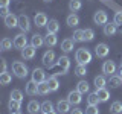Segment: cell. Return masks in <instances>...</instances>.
<instances>
[{
	"label": "cell",
	"instance_id": "6da1fadb",
	"mask_svg": "<svg viewBox=\"0 0 122 114\" xmlns=\"http://www.w3.org/2000/svg\"><path fill=\"white\" fill-rule=\"evenodd\" d=\"M75 59L78 64H82V66H87V64L92 62V53L87 50V49H78L75 55Z\"/></svg>",
	"mask_w": 122,
	"mask_h": 114
},
{
	"label": "cell",
	"instance_id": "7a4b0ae2",
	"mask_svg": "<svg viewBox=\"0 0 122 114\" xmlns=\"http://www.w3.org/2000/svg\"><path fill=\"white\" fill-rule=\"evenodd\" d=\"M12 73L20 79H25L28 76V67L21 62V61H14L12 62Z\"/></svg>",
	"mask_w": 122,
	"mask_h": 114
},
{
	"label": "cell",
	"instance_id": "3957f363",
	"mask_svg": "<svg viewBox=\"0 0 122 114\" xmlns=\"http://www.w3.org/2000/svg\"><path fill=\"white\" fill-rule=\"evenodd\" d=\"M93 21H95V24H98V26H105L107 21H108V15H107L105 11L99 9L93 14Z\"/></svg>",
	"mask_w": 122,
	"mask_h": 114
},
{
	"label": "cell",
	"instance_id": "277c9868",
	"mask_svg": "<svg viewBox=\"0 0 122 114\" xmlns=\"http://www.w3.org/2000/svg\"><path fill=\"white\" fill-rule=\"evenodd\" d=\"M55 66L61 68L63 75H66L67 71H69V68H70V59H69V56L63 55V56H60V58L55 61Z\"/></svg>",
	"mask_w": 122,
	"mask_h": 114
},
{
	"label": "cell",
	"instance_id": "5b68a950",
	"mask_svg": "<svg viewBox=\"0 0 122 114\" xmlns=\"http://www.w3.org/2000/svg\"><path fill=\"white\" fill-rule=\"evenodd\" d=\"M41 61H43V66H44V67L52 68L53 66H55V52H53V50L44 52V55H43V58H41Z\"/></svg>",
	"mask_w": 122,
	"mask_h": 114
},
{
	"label": "cell",
	"instance_id": "8992f818",
	"mask_svg": "<svg viewBox=\"0 0 122 114\" xmlns=\"http://www.w3.org/2000/svg\"><path fill=\"white\" fill-rule=\"evenodd\" d=\"M102 73L107 76H113L116 73V64H114V61H112V59L104 61V64H102Z\"/></svg>",
	"mask_w": 122,
	"mask_h": 114
},
{
	"label": "cell",
	"instance_id": "52a82bcc",
	"mask_svg": "<svg viewBox=\"0 0 122 114\" xmlns=\"http://www.w3.org/2000/svg\"><path fill=\"white\" fill-rule=\"evenodd\" d=\"M26 46H28V38L25 37V32L15 35V38H14V47L15 49H20V50H23Z\"/></svg>",
	"mask_w": 122,
	"mask_h": 114
},
{
	"label": "cell",
	"instance_id": "ba28073f",
	"mask_svg": "<svg viewBox=\"0 0 122 114\" xmlns=\"http://www.w3.org/2000/svg\"><path fill=\"white\" fill-rule=\"evenodd\" d=\"M18 28L21 29V32H29L30 30V21H29V17L26 14H21L18 17Z\"/></svg>",
	"mask_w": 122,
	"mask_h": 114
},
{
	"label": "cell",
	"instance_id": "9c48e42d",
	"mask_svg": "<svg viewBox=\"0 0 122 114\" xmlns=\"http://www.w3.org/2000/svg\"><path fill=\"white\" fill-rule=\"evenodd\" d=\"M108 53H110V47L105 43H99L96 47H95V55H96L98 58H105Z\"/></svg>",
	"mask_w": 122,
	"mask_h": 114
},
{
	"label": "cell",
	"instance_id": "30bf717a",
	"mask_svg": "<svg viewBox=\"0 0 122 114\" xmlns=\"http://www.w3.org/2000/svg\"><path fill=\"white\" fill-rule=\"evenodd\" d=\"M32 81L37 82V84H41V82L46 81V73H44L43 68H38V67L34 68L32 70Z\"/></svg>",
	"mask_w": 122,
	"mask_h": 114
},
{
	"label": "cell",
	"instance_id": "8fae6325",
	"mask_svg": "<svg viewBox=\"0 0 122 114\" xmlns=\"http://www.w3.org/2000/svg\"><path fill=\"white\" fill-rule=\"evenodd\" d=\"M35 53H37V47H34L32 44L26 46V47L21 50V58L23 59H34L35 58Z\"/></svg>",
	"mask_w": 122,
	"mask_h": 114
},
{
	"label": "cell",
	"instance_id": "7c38bea8",
	"mask_svg": "<svg viewBox=\"0 0 122 114\" xmlns=\"http://www.w3.org/2000/svg\"><path fill=\"white\" fill-rule=\"evenodd\" d=\"M34 23L37 24V28H44V26H47V15L44 12H37L35 17H34Z\"/></svg>",
	"mask_w": 122,
	"mask_h": 114
},
{
	"label": "cell",
	"instance_id": "4fadbf2b",
	"mask_svg": "<svg viewBox=\"0 0 122 114\" xmlns=\"http://www.w3.org/2000/svg\"><path fill=\"white\" fill-rule=\"evenodd\" d=\"M82 93H79L78 90H75V91H70V93L67 94V100L70 102L72 105H79L81 104V100H82Z\"/></svg>",
	"mask_w": 122,
	"mask_h": 114
},
{
	"label": "cell",
	"instance_id": "5bb4252c",
	"mask_svg": "<svg viewBox=\"0 0 122 114\" xmlns=\"http://www.w3.org/2000/svg\"><path fill=\"white\" fill-rule=\"evenodd\" d=\"M70 102L69 100H58V104H56V113L58 114H67L70 113Z\"/></svg>",
	"mask_w": 122,
	"mask_h": 114
},
{
	"label": "cell",
	"instance_id": "9a60e30c",
	"mask_svg": "<svg viewBox=\"0 0 122 114\" xmlns=\"http://www.w3.org/2000/svg\"><path fill=\"white\" fill-rule=\"evenodd\" d=\"M75 43H76V41L73 40V38H66V40H63V41H61V50L66 52V53L72 52L73 47H75Z\"/></svg>",
	"mask_w": 122,
	"mask_h": 114
},
{
	"label": "cell",
	"instance_id": "2e32d148",
	"mask_svg": "<svg viewBox=\"0 0 122 114\" xmlns=\"http://www.w3.org/2000/svg\"><path fill=\"white\" fill-rule=\"evenodd\" d=\"M25 90H26V94H28V96H35V94H38V84L30 79V81L26 84Z\"/></svg>",
	"mask_w": 122,
	"mask_h": 114
},
{
	"label": "cell",
	"instance_id": "e0dca14e",
	"mask_svg": "<svg viewBox=\"0 0 122 114\" xmlns=\"http://www.w3.org/2000/svg\"><path fill=\"white\" fill-rule=\"evenodd\" d=\"M5 24H6V28H9V29L17 28L18 26V17L14 15V14H9L8 17H5Z\"/></svg>",
	"mask_w": 122,
	"mask_h": 114
},
{
	"label": "cell",
	"instance_id": "ac0fdd59",
	"mask_svg": "<svg viewBox=\"0 0 122 114\" xmlns=\"http://www.w3.org/2000/svg\"><path fill=\"white\" fill-rule=\"evenodd\" d=\"M56 43H58V38H56V33H49L44 37V44L47 46V47H55Z\"/></svg>",
	"mask_w": 122,
	"mask_h": 114
},
{
	"label": "cell",
	"instance_id": "d6986e66",
	"mask_svg": "<svg viewBox=\"0 0 122 114\" xmlns=\"http://www.w3.org/2000/svg\"><path fill=\"white\" fill-rule=\"evenodd\" d=\"M46 30H47L49 33H56L60 30V23H58V20H55V18L49 20L47 26H46Z\"/></svg>",
	"mask_w": 122,
	"mask_h": 114
},
{
	"label": "cell",
	"instance_id": "ffe728a7",
	"mask_svg": "<svg viewBox=\"0 0 122 114\" xmlns=\"http://www.w3.org/2000/svg\"><path fill=\"white\" fill-rule=\"evenodd\" d=\"M117 32V26H116V23H107V24L104 26V35L107 37H113L114 33Z\"/></svg>",
	"mask_w": 122,
	"mask_h": 114
},
{
	"label": "cell",
	"instance_id": "44dd1931",
	"mask_svg": "<svg viewBox=\"0 0 122 114\" xmlns=\"http://www.w3.org/2000/svg\"><path fill=\"white\" fill-rule=\"evenodd\" d=\"M46 82H47L51 91H56L60 88V82H58V79H56V76H49V78L46 79Z\"/></svg>",
	"mask_w": 122,
	"mask_h": 114
},
{
	"label": "cell",
	"instance_id": "7402d4cb",
	"mask_svg": "<svg viewBox=\"0 0 122 114\" xmlns=\"http://www.w3.org/2000/svg\"><path fill=\"white\" fill-rule=\"evenodd\" d=\"M21 108V102L18 100H14V99H9V104H8V109H9V113H18Z\"/></svg>",
	"mask_w": 122,
	"mask_h": 114
},
{
	"label": "cell",
	"instance_id": "603a6c76",
	"mask_svg": "<svg viewBox=\"0 0 122 114\" xmlns=\"http://www.w3.org/2000/svg\"><path fill=\"white\" fill-rule=\"evenodd\" d=\"M30 44L34 46V47H41V46L44 44V38L43 35H40V33H34L32 35V40H30Z\"/></svg>",
	"mask_w": 122,
	"mask_h": 114
},
{
	"label": "cell",
	"instance_id": "cb8c5ba5",
	"mask_svg": "<svg viewBox=\"0 0 122 114\" xmlns=\"http://www.w3.org/2000/svg\"><path fill=\"white\" fill-rule=\"evenodd\" d=\"M66 23H67V26H70V28H75V26L79 24V17H78L75 12H72L70 15H67Z\"/></svg>",
	"mask_w": 122,
	"mask_h": 114
},
{
	"label": "cell",
	"instance_id": "d4e9b609",
	"mask_svg": "<svg viewBox=\"0 0 122 114\" xmlns=\"http://www.w3.org/2000/svg\"><path fill=\"white\" fill-rule=\"evenodd\" d=\"M96 94H98L99 102H107L110 99V91L107 90V88H99V90H96Z\"/></svg>",
	"mask_w": 122,
	"mask_h": 114
},
{
	"label": "cell",
	"instance_id": "484cf974",
	"mask_svg": "<svg viewBox=\"0 0 122 114\" xmlns=\"http://www.w3.org/2000/svg\"><path fill=\"white\" fill-rule=\"evenodd\" d=\"M28 111L29 114H37L38 111H41V104H38L37 100H30L28 104Z\"/></svg>",
	"mask_w": 122,
	"mask_h": 114
},
{
	"label": "cell",
	"instance_id": "4316f807",
	"mask_svg": "<svg viewBox=\"0 0 122 114\" xmlns=\"http://www.w3.org/2000/svg\"><path fill=\"white\" fill-rule=\"evenodd\" d=\"M110 114H122V102L121 100H114L110 105Z\"/></svg>",
	"mask_w": 122,
	"mask_h": 114
},
{
	"label": "cell",
	"instance_id": "83f0119b",
	"mask_svg": "<svg viewBox=\"0 0 122 114\" xmlns=\"http://www.w3.org/2000/svg\"><path fill=\"white\" fill-rule=\"evenodd\" d=\"M108 85L112 87V88H117V87H121V85H122V78H121V76H116V75L110 76Z\"/></svg>",
	"mask_w": 122,
	"mask_h": 114
},
{
	"label": "cell",
	"instance_id": "f1b7e54d",
	"mask_svg": "<svg viewBox=\"0 0 122 114\" xmlns=\"http://www.w3.org/2000/svg\"><path fill=\"white\" fill-rule=\"evenodd\" d=\"M81 8H82L81 0H70V2H69V9H70L72 12H78Z\"/></svg>",
	"mask_w": 122,
	"mask_h": 114
},
{
	"label": "cell",
	"instance_id": "f546056e",
	"mask_svg": "<svg viewBox=\"0 0 122 114\" xmlns=\"http://www.w3.org/2000/svg\"><path fill=\"white\" fill-rule=\"evenodd\" d=\"M76 90H78L79 93H82V94L89 93V90H90L89 82H87V81H79V82H78V85H76Z\"/></svg>",
	"mask_w": 122,
	"mask_h": 114
},
{
	"label": "cell",
	"instance_id": "4dcf8cb0",
	"mask_svg": "<svg viewBox=\"0 0 122 114\" xmlns=\"http://www.w3.org/2000/svg\"><path fill=\"white\" fill-rule=\"evenodd\" d=\"M12 46H14V41L12 40H9V38H3L2 43H0V49L6 52V50H11V49H12Z\"/></svg>",
	"mask_w": 122,
	"mask_h": 114
},
{
	"label": "cell",
	"instance_id": "1f68e13d",
	"mask_svg": "<svg viewBox=\"0 0 122 114\" xmlns=\"http://www.w3.org/2000/svg\"><path fill=\"white\" fill-rule=\"evenodd\" d=\"M11 81H12L11 73H8V71H2V73H0V84H2V85H8Z\"/></svg>",
	"mask_w": 122,
	"mask_h": 114
},
{
	"label": "cell",
	"instance_id": "d6a6232c",
	"mask_svg": "<svg viewBox=\"0 0 122 114\" xmlns=\"http://www.w3.org/2000/svg\"><path fill=\"white\" fill-rule=\"evenodd\" d=\"M93 82H95V87H96V90H99V88H105V85H107V81H105L104 76H96Z\"/></svg>",
	"mask_w": 122,
	"mask_h": 114
},
{
	"label": "cell",
	"instance_id": "836d02e7",
	"mask_svg": "<svg viewBox=\"0 0 122 114\" xmlns=\"http://www.w3.org/2000/svg\"><path fill=\"white\" fill-rule=\"evenodd\" d=\"M47 93H51V88H49V85H47V82H41V84H38V94H41V96H44V94H47Z\"/></svg>",
	"mask_w": 122,
	"mask_h": 114
},
{
	"label": "cell",
	"instance_id": "e575fe53",
	"mask_svg": "<svg viewBox=\"0 0 122 114\" xmlns=\"http://www.w3.org/2000/svg\"><path fill=\"white\" fill-rule=\"evenodd\" d=\"M49 111H53V104L51 100H44L43 104H41V113L46 114V113H49Z\"/></svg>",
	"mask_w": 122,
	"mask_h": 114
},
{
	"label": "cell",
	"instance_id": "d590c367",
	"mask_svg": "<svg viewBox=\"0 0 122 114\" xmlns=\"http://www.w3.org/2000/svg\"><path fill=\"white\" fill-rule=\"evenodd\" d=\"M87 104H89V105H98V104H99V99H98L96 91L89 94V97H87Z\"/></svg>",
	"mask_w": 122,
	"mask_h": 114
},
{
	"label": "cell",
	"instance_id": "8d00e7d4",
	"mask_svg": "<svg viewBox=\"0 0 122 114\" xmlns=\"http://www.w3.org/2000/svg\"><path fill=\"white\" fill-rule=\"evenodd\" d=\"M11 99H14V100H18V102H23V93L20 90H12L11 91Z\"/></svg>",
	"mask_w": 122,
	"mask_h": 114
},
{
	"label": "cell",
	"instance_id": "74e56055",
	"mask_svg": "<svg viewBox=\"0 0 122 114\" xmlns=\"http://www.w3.org/2000/svg\"><path fill=\"white\" fill-rule=\"evenodd\" d=\"M95 30L93 29H84V41H93Z\"/></svg>",
	"mask_w": 122,
	"mask_h": 114
},
{
	"label": "cell",
	"instance_id": "f35d334b",
	"mask_svg": "<svg viewBox=\"0 0 122 114\" xmlns=\"http://www.w3.org/2000/svg\"><path fill=\"white\" fill-rule=\"evenodd\" d=\"M75 75H78V76H86V75H87V68H86V66H82V64H78V66L75 67Z\"/></svg>",
	"mask_w": 122,
	"mask_h": 114
},
{
	"label": "cell",
	"instance_id": "ab89813d",
	"mask_svg": "<svg viewBox=\"0 0 122 114\" xmlns=\"http://www.w3.org/2000/svg\"><path fill=\"white\" fill-rule=\"evenodd\" d=\"M73 40L75 41H84V30L76 29L75 32H73Z\"/></svg>",
	"mask_w": 122,
	"mask_h": 114
},
{
	"label": "cell",
	"instance_id": "60d3db41",
	"mask_svg": "<svg viewBox=\"0 0 122 114\" xmlns=\"http://www.w3.org/2000/svg\"><path fill=\"white\" fill-rule=\"evenodd\" d=\"M86 114H99L98 105H89L86 108Z\"/></svg>",
	"mask_w": 122,
	"mask_h": 114
},
{
	"label": "cell",
	"instance_id": "b9f144b4",
	"mask_svg": "<svg viewBox=\"0 0 122 114\" xmlns=\"http://www.w3.org/2000/svg\"><path fill=\"white\" fill-rule=\"evenodd\" d=\"M114 23H116V26H121L122 24V11H119V12L114 14Z\"/></svg>",
	"mask_w": 122,
	"mask_h": 114
},
{
	"label": "cell",
	"instance_id": "7bdbcfd3",
	"mask_svg": "<svg viewBox=\"0 0 122 114\" xmlns=\"http://www.w3.org/2000/svg\"><path fill=\"white\" fill-rule=\"evenodd\" d=\"M0 14H2L3 18L8 17V15L11 14V12H9V8H8V6H2V8H0Z\"/></svg>",
	"mask_w": 122,
	"mask_h": 114
},
{
	"label": "cell",
	"instance_id": "ee69618b",
	"mask_svg": "<svg viewBox=\"0 0 122 114\" xmlns=\"http://www.w3.org/2000/svg\"><path fill=\"white\" fill-rule=\"evenodd\" d=\"M69 114H84V113H82L81 108H73V109H70V113H69Z\"/></svg>",
	"mask_w": 122,
	"mask_h": 114
},
{
	"label": "cell",
	"instance_id": "f6af8a7d",
	"mask_svg": "<svg viewBox=\"0 0 122 114\" xmlns=\"http://www.w3.org/2000/svg\"><path fill=\"white\" fill-rule=\"evenodd\" d=\"M11 0H0V6H9Z\"/></svg>",
	"mask_w": 122,
	"mask_h": 114
},
{
	"label": "cell",
	"instance_id": "bcb514c9",
	"mask_svg": "<svg viewBox=\"0 0 122 114\" xmlns=\"http://www.w3.org/2000/svg\"><path fill=\"white\" fill-rule=\"evenodd\" d=\"M6 68H8L6 61H5V59H2V71H6Z\"/></svg>",
	"mask_w": 122,
	"mask_h": 114
},
{
	"label": "cell",
	"instance_id": "7dc6e473",
	"mask_svg": "<svg viewBox=\"0 0 122 114\" xmlns=\"http://www.w3.org/2000/svg\"><path fill=\"white\" fill-rule=\"evenodd\" d=\"M46 114H58L56 111H49V113H46Z\"/></svg>",
	"mask_w": 122,
	"mask_h": 114
},
{
	"label": "cell",
	"instance_id": "c3c4849f",
	"mask_svg": "<svg viewBox=\"0 0 122 114\" xmlns=\"http://www.w3.org/2000/svg\"><path fill=\"white\" fill-rule=\"evenodd\" d=\"M119 76H122V66L119 67Z\"/></svg>",
	"mask_w": 122,
	"mask_h": 114
},
{
	"label": "cell",
	"instance_id": "681fc988",
	"mask_svg": "<svg viewBox=\"0 0 122 114\" xmlns=\"http://www.w3.org/2000/svg\"><path fill=\"white\" fill-rule=\"evenodd\" d=\"M119 32H121V33H122V24H121V26H119Z\"/></svg>",
	"mask_w": 122,
	"mask_h": 114
},
{
	"label": "cell",
	"instance_id": "f907efd6",
	"mask_svg": "<svg viewBox=\"0 0 122 114\" xmlns=\"http://www.w3.org/2000/svg\"><path fill=\"white\" fill-rule=\"evenodd\" d=\"M43 2H46V3H49V2H52V0H43Z\"/></svg>",
	"mask_w": 122,
	"mask_h": 114
},
{
	"label": "cell",
	"instance_id": "816d5d0a",
	"mask_svg": "<svg viewBox=\"0 0 122 114\" xmlns=\"http://www.w3.org/2000/svg\"><path fill=\"white\" fill-rule=\"evenodd\" d=\"M12 114H21V113H20V111H18V113H12Z\"/></svg>",
	"mask_w": 122,
	"mask_h": 114
},
{
	"label": "cell",
	"instance_id": "f5cc1de1",
	"mask_svg": "<svg viewBox=\"0 0 122 114\" xmlns=\"http://www.w3.org/2000/svg\"><path fill=\"white\" fill-rule=\"evenodd\" d=\"M102 2H107V0H102Z\"/></svg>",
	"mask_w": 122,
	"mask_h": 114
},
{
	"label": "cell",
	"instance_id": "db71d44e",
	"mask_svg": "<svg viewBox=\"0 0 122 114\" xmlns=\"http://www.w3.org/2000/svg\"><path fill=\"white\" fill-rule=\"evenodd\" d=\"M121 78H122V76H121Z\"/></svg>",
	"mask_w": 122,
	"mask_h": 114
}]
</instances>
